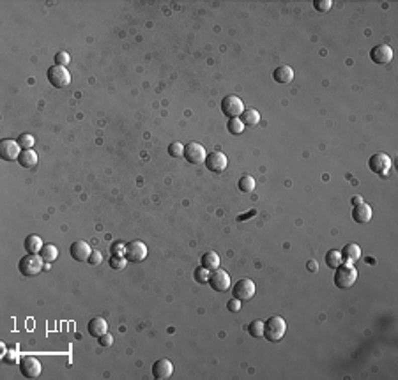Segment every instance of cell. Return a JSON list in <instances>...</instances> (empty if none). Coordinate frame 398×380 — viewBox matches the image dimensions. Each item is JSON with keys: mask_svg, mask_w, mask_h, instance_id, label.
Here are the masks:
<instances>
[{"mask_svg": "<svg viewBox=\"0 0 398 380\" xmlns=\"http://www.w3.org/2000/svg\"><path fill=\"white\" fill-rule=\"evenodd\" d=\"M358 280V269L354 267V264H340L336 267V273H335V287L340 288V290H347L350 288L354 283Z\"/></svg>", "mask_w": 398, "mask_h": 380, "instance_id": "1", "label": "cell"}, {"mask_svg": "<svg viewBox=\"0 0 398 380\" xmlns=\"http://www.w3.org/2000/svg\"><path fill=\"white\" fill-rule=\"evenodd\" d=\"M285 332H287V322H285V318H281V317H276V315H274V317L267 318V322L264 324L265 340L273 341V343L283 340Z\"/></svg>", "mask_w": 398, "mask_h": 380, "instance_id": "2", "label": "cell"}, {"mask_svg": "<svg viewBox=\"0 0 398 380\" xmlns=\"http://www.w3.org/2000/svg\"><path fill=\"white\" fill-rule=\"evenodd\" d=\"M43 266H44V260L41 259V255H32V253H27V255L23 257V259H20V262H18L20 273L27 278L37 276V274L43 271Z\"/></svg>", "mask_w": 398, "mask_h": 380, "instance_id": "3", "label": "cell"}, {"mask_svg": "<svg viewBox=\"0 0 398 380\" xmlns=\"http://www.w3.org/2000/svg\"><path fill=\"white\" fill-rule=\"evenodd\" d=\"M46 78H48L50 85L55 87V89H64L71 83V74L69 71L64 66H52L46 71Z\"/></svg>", "mask_w": 398, "mask_h": 380, "instance_id": "4", "label": "cell"}, {"mask_svg": "<svg viewBox=\"0 0 398 380\" xmlns=\"http://www.w3.org/2000/svg\"><path fill=\"white\" fill-rule=\"evenodd\" d=\"M221 111L227 118H239L244 111V103L237 96H225L221 99Z\"/></svg>", "mask_w": 398, "mask_h": 380, "instance_id": "5", "label": "cell"}, {"mask_svg": "<svg viewBox=\"0 0 398 380\" xmlns=\"http://www.w3.org/2000/svg\"><path fill=\"white\" fill-rule=\"evenodd\" d=\"M391 165H393V163H391V158L386 152H375V154H372L368 159L370 170L377 175H382V177H386V175L389 174Z\"/></svg>", "mask_w": 398, "mask_h": 380, "instance_id": "6", "label": "cell"}, {"mask_svg": "<svg viewBox=\"0 0 398 380\" xmlns=\"http://www.w3.org/2000/svg\"><path fill=\"white\" fill-rule=\"evenodd\" d=\"M124 257L128 259V262L133 264H140L147 259V246H145L142 240H131V242L126 244V253Z\"/></svg>", "mask_w": 398, "mask_h": 380, "instance_id": "7", "label": "cell"}, {"mask_svg": "<svg viewBox=\"0 0 398 380\" xmlns=\"http://www.w3.org/2000/svg\"><path fill=\"white\" fill-rule=\"evenodd\" d=\"M204 165H206L207 170L213 172V174H221V172L227 168V165H229V159H227V156L221 151H213L206 156Z\"/></svg>", "mask_w": 398, "mask_h": 380, "instance_id": "8", "label": "cell"}, {"mask_svg": "<svg viewBox=\"0 0 398 380\" xmlns=\"http://www.w3.org/2000/svg\"><path fill=\"white\" fill-rule=\"evenodd\" d=\"M255 292H257V287H255V283L251 280H248V278H243V280H239L236 285H234L232 288V294L236 299L239 301H250L253 299Z\"/></svg>", "mask_w": 398, "mask_h": 380, "instance_id": "9", "label": "cell"}, {"mask_svg": "<svg viewBox=\"0 0 398 380\" xmlns=\"http://www.w3.org/2000/svg\"><path fill=\"white\" fill-rule=\"evenodd\" d=\"M18 364H20V373L25 378H37L41 375V371H43L41 362L36 357H32V355H27V357L20 359Z\"/></svg>", "mask_w": 398, "mask_h": 380, "instance_id": "10", "label": "cell"}, {"mask_svg": "<svg viewBox=\"0 0 398 380\" xmlns=\"http://www.w3.org/2000/svg\"><path fill=\"white\" fill-rule=\"evenodd\" d=\"M207 283L211 285V288L213 290H216V292H227L230 288V276H229V273L227 271H223V269H214V271H211V274H209V281Z\"/></svg>", "mask_w": 398, "mask_h": 380, "instance_id": "11", "label": "cell"}, {"mask_svg": "<svg viewBox=\"0 0 398 380\" xmlns=\"http://www.w3.org/2000/svg\"><path fill=\"white\" fill-rule=\"evenodd\" d=\"M206 149L202 147L200 144H196V142H189V144L184 145V158L188 163H191V165H200V163L206 161Z\"/></svg>", "mask_w": 398, "mask_h": 380, "instance_id": "12", "label": "cell"}, {"mask_svg": "<svg viewBox=\"0 0 398 380\" xmlns=\"http://www.w3.org/2000/svg\"><path fill=\"white\" fill-rule=\"evenodd\" d=\"M370 59L373 64H379V66H386L393 60V50L387 45H377L370 50Z\"/></svg>", "mask_w": 398, "mask_h": 380, "instance_id": "13", "label": "cell"}, {"mask_svg": "<svg viewBox=\"0 0 398 380\" xmlns=\"http://www.w3.org/2000/svg\"><path fill=\"white\" fill-rule=\"evenodd\" d=\"M23 149L18 145V142L15 140H2L0 142V158L4 161H18L20 152Z\"/></svg>", "mask_w": 398, "mask_h": 380, "instance_id": "14", "label": "cell"}, {"mask_svg": "<svg viewBox=\"0 0 398 380\" xmlns=\"http://www.w3.org/2000/svg\"><path fill=\"white\" fill-rule=\"evenodd\" d=\"M69 253L76 262H88L90 253H92V247L88 246L87 242H83V240H76V242L71 244Z\"/></svg>", "mask_w": 398, "mask_h": 380, "instance_id": "15", "label": "cell"}, {"mask_svg": "<svg viewBox=\"0 0 398 380\" xmlns=\"http://www.w3.org/2000/svg\"><path fill=\"white\" fill-rule=\"evenodd\" d=\"M173 375V364L168 359H159L152 364V376L158 380H166Z\"/></svg>", "mask_w": 398, "mask_h": 380, "instance_id": "16", "label": "cell"}, {"mask_svg": "<svg viewBox=\"0 0 398 380\" xmlns=\"http://www.w3.org/2000/svg\"><path fill=\"white\" fill-rule=\"evenodd\" d=\"M372 216H373V210L368 203L361 202L358 205H354L352 209V219L359 225H366V223L372 221Z\"/></svg>", "mask_w": 398, "mask_h": 380, "instance_id": "17", "label": "cell"}, {"mask_svg": "<svg viewBox=\"0 0 398 380\" xmlns=\"http://www.w3.org/2000/svg\"><path fill=\"white\" fill-rule=\"evenodd\" d=\"M87 331H88V334L94 336V338H99V336H103L105 332H108L107 320H105V318H101V317H94L92 320L88 322Z\"/></svg>", "mask_w": 398, "mask_h": 380, "instance_id": "18", "label": "cell"}, {"mask_svg": "<svg viewBox=\"0 0 398 380\" xmlns=\"http://www.w3.org/2000/svg\"><path fill=\"white\" fill-rule=\"evenodd\" d=\"M342 259H343V262H347V264L358 262V260L361 259V247L356 242H349L342 249Z\"/></svg>", "mask_w": 398, "mask_h": 380, "instance_id": "19", "label": "cell"}, {"mask_svg": "<svg viewBox=\"0 0 398 380\" xmlns=\"http://www.w3.org/2000/svg\"><path fill=\"white\" fill-rule=\"evenodd\" d=\"M273 78L276 83H281V85H287V83H290L292 80H294V69H292L290 66H280L274 69L273 73Z\"/></svg>", "mask_w": 398, "mask_h": 380, "instance_id": "20", "label": "cell"}, {"mask_svg": "<svg viewBox=\"0 0 398 380\" xmlns=\"http://www.w3.org/2000/svg\"><path fill=\"white\" fill-rule=\"evenodd\" d=\"M37 161H39V158H37V154H36L34 149H23V151L20 152L18 163H20V166H23V168H36Z\"/></svg>", "mask_w": 398, "mask_h": 380, "instance_id": "21", "label": "cell"}, {"mask_svg": "<svg viewBox=\"0 0 398 380\" xmlns=\"http://www.w3.org/2000/svg\"><path fill=\"white\" fill-rule=\"evenodd\" d=\"M220 255L218 253H214V251H207V253H204L202 257H200V266L206 267L207 271H214L220 267Z\"/></svg>", "mask_w": 398, "mask_h": 380, "instance_id": "22", "label": "cell"}, {"mask_svg": "<svg viewBox=\"0 0 398 380\" xmlns=\"http://www.w3.org/2000/svg\"><path fill=\"white\" fill-rule=\"evenodd\" d=\"M43 240H41L39 235H29L23 242V247H25L27 253H32V255H39L41 249H43Z\"/></svg>", "mask_w": 398, "mask_h": 380, "instance_id": "23", "label": "cell"}, {"mask_svg": "<svg viewBox=\"0 0 398 380\" xmlns=\"http://www.w3.org/2000/svg\"><path fill=\"white\" fill-rule=\"evenodd\" d=\"M241 120H243L244 128L246 125H257L258 122H260V113H258L257 110H253V108H244L243 115H241Z\"/></svg>", "mask_w": 398, "mask_h": 380, "instance_id": "24", "label": "cell"}, {"mask_svg": "<svg viewBox=\"0 0 398 380\" xmlns=\"http://www.w3.org/2000/svg\"><path fill=\"white\" fill-rule=\"evenodd\" d=\"M39 255L44 262H55V260L59 259V247L53 246V244H44Z\"/></svg>", "mask_w": 398, "mask_h": 380, "instance_id": "25", "label": "cell"}, {"mask_svg": "<svg viewBox=\"0 0 398 380\" xmlns=\"http://www.w3.org/2000/svg\"><path fill=\"white\" fill-rule=\"evenodd\" d=\"M326 264H328V267H331V269H336V267H338L340 264H343L342 251L329 249L328 253H326Z\"/></svg>", "mask_w": 398, "mask_h": 380, "instance_id": "26", "label": "cell"}, {"mask_svg": "<svg viewBox=\"0 0 398 380\" xmlns=\"http://www.w3.org/2000/svg\"><path fill=\"white\" fill-rule=\"evenodd\" d=\"M2 361H4L6 364H16V362H20L18 345H11L9 348H6V352L2 354Z\"/></svg>", "mask_w": 398, "mask_h": 380, "instance_id": "27", "label": "cell"}, {"mask_svg": "<svg viewBox=\"0 0 398 380\" xmlns=\"http://www.w3.org/2000/svg\"><path fill=\"white\" fill-rule=\"evenodd\" d=\"M248 332H250L251 338H260L264 336V322L262 320H251L250 325H248Z\"/></svg>", "mask_w": 398, "mask_h": 380, "instance_id": "28", "label": "cell"}, {"mask_svg": "<svg viewBox=\"0 0 398 380\" xmlns=\"http://www.w3.org/2000/svg\"><path fill=\"white\" fill-rule=\"evenodd\" d=\"M237 186H239V189L243 193H251L255 189V179L251 175H243L239 179V182H237Z\"/></svg>", "mask_w": 398, "mask_h": 380, "instance_id": "29", "label": "cell"}, {"mask_svg": "<svg viewBox=\"0 0 398 380\" xmlns=\"http://www.w3.org/2000/svg\"><path fill=\"white\" fill-rule=\"evenodd\" d=\"M227 128H229V133L230 135H241L244 131V124L241 118H229V124H227Z\"/></svg>", "mask_w": 398, "mask_h": 380, "instance_id": "30", "label": "cell"}, {"mask_svg": "<svg viewBox=\"0 0 398 380\" xmlns=\"http://www.w3.org/2000/svg\"><path fill=\"white\" fill-rule=\"evenodd\" d=\"M16 142H18V145L22 149H32L34 144H36V140H34V137L30 133H22Z\"/></svg>", "mask_w": 398, "mask_h": 380, "instance_id": "31", "label": "cell"}, {"mask_svg": "<svg viewBox=\"0 0 398 380\" xmlns=\"http://www.w3.org/2000/svg\"><path fill=\"white\" fill-rule=\"evenodd\" d=\"M168 154L172 156V158H182V156H184V145H182L181 142H173L168 147Z\"/></svg>", "mask_w": 398, "mask_h": 380, "instance_id": "32", "label": "cell"}, {"mask_svg": "<svg viewBox=\"0 0 398 380\" xmlns=\"http://www.w3.org/2000/svg\"><path fill=\"white\" fill-rule=\"evenodd\" d=\"M209 274H211V271H207L206 267H202V266L196 267L195 269V281L200 285L207 283V281H209Z\"/></svg>", "mask_w": 398, "mask_h": 380, "instance_id": "33", "label": "cell"}, {"mask_svg": "<svg viewBox=\"0 0 398 380\" xmlns=\"http://www.w3.org/2000/svg\"><path fill=\"white\" fill-rule=\"evenodd\" d=\"M126 264H128V259H126V257H121V255H112V259H110V267H112V269H115V271H119V269H124V267H126Z\"/></svg>", "mask_w": 398, "mask_h": 380, "instance_id": "34", "label": "cell"}, {"mask_svg": "<svg viewBox=\"0 0 398 380\" xmlns=\"http://www.w3.org/2000/svg\"><path fill=\"white\" fill-rule=\"evenodd\" d=\"M314 8L317 9L319 13H328L329 9L333 8V2H331V0H315Z\"/></svg>", "mask_w": 398, "mask_h": 380, "instance_id": "35", "label": "cell"}, {"mask_svg": "<svg viewBox=\"0 0 398 380\" xmlns=\"http://www.w3.org/2000/svg\"><path fill=\"white\" fill-rule=\"evenodd\" d=\"M69 62H71V55L67 52H59L55 55V64H57V66H64V67H66Z\"/></svg>", "mask_w": 398, "mask_h": 380, "instance_id": "36", "label": "cell"}, {"mask_svg": "<svg viewBox=\"0 0 398 380\" xmlns=\"http://www.w3.org/2000/svg\"><path fill=\"white\" fill-rule=\"evenodd\" d=\"M110 251H112V255H121V257H124V253H126V244L114 242V244H112V247H110Z\"/></svg>", "mask_w": 398, "mask_h": 380, "instance_id": "37", "label": "cell"}, {"mask_svg": "<svg viewBox=\"0 0 398 380\" xmlns=\"http://www.w3.org/2000/svg\"><path fill=\"white\" fill-rule=\"evenodd\" d=\"M97 341H99V345H101V347L108 348V347H112V343H114V338H112V334H108V332H105L103 336H99V338H97Z\"/></svg>", "mask_w": 398, "mask_h": 380, "instance_id": "38", "label": "cell"}, {"mask_svg": "<svg viewBox=\"0 0 398 380\" xmlns=\"http://www.w3.org/2000/svg\"><path fill=\"white\" fill-rule=\"evenodd\" d=\"M241 306H243V301L236 299V297H234L232 301H229V304H227V308H229V311H232V313H237V311L241 310Z\"/></svg>", "mask_w": 398, "mask_h": 380, "instance_id": "39", "label": "cell"}, {"mask_svg": "<svg viewBox=\"0 0 398 380\" xmlns=\"http://www.w3.org/2000/svg\"><path fill=\"white\" fill-rule=\"evenodd\" d=\"M99 262H101V253L97 249H92L90 259H88V264H90V266H97Z\"/></svg>", "mask_w": 398, "mask_h": 380, "instance_id": "40", "label": "cell"}, {"mask_svg": "<svg viewBox=\"0 0 398 380\" xmlns=\"http://www.w3.org/2000/svg\"><path fill=\"white\" fill-rule=\"evenodd\" d=\"M255 212H257V210H251V212H248L246 216H239V221H246V218H251V216H255Z\"/></svg>", "mask_w": 398, "mask_h": 380, "instance_id": "41", "label": "cell"}, {"mask_svg": "<svg viewBox=\"0 0 398 380\" xmlns=\"http://www.w3.org/2000/svg\"><path fill=\"white\" fill-rule=\"evenodd\" d=\"M350 202H352V205H358V203L363 202V198H361V196L356 195V196H352V200H350Z\"/></svg>", "mask_w": 398, "mask_h": 380, "instance_id": "42", "label": "cell"}]
</instances>
